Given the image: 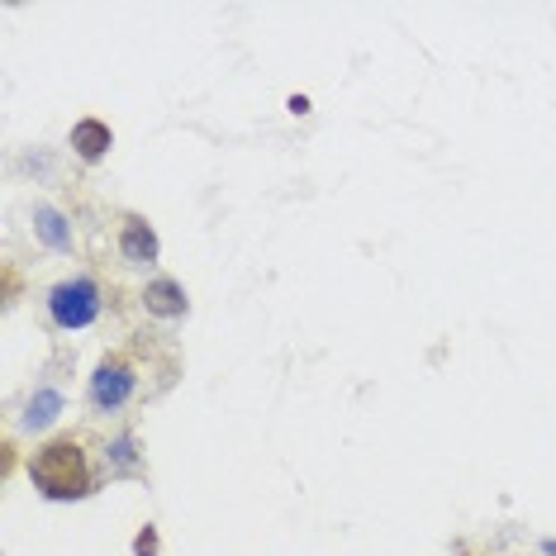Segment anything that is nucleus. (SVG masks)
Segmentation results:
<instances>
[{
	"label": "nucleus",
	"instance_id": "nucleus-1",
	"mask_svg": "<svg viewBox=\"0 0 556 556\" xmlns=\"http://www.w3.org/2000/svg\"><path fill=\"white\" fill-rule=\"evenodd\" d=\"M29 476H34V485H39L48 500L91 495V466H86V452H81V442L72 433L43 442V447L29 457Z\"/></svg>",
	"mask_w": 556,
	"mask_h": 556
},
{
	"label": "nucleus",
	"instance_id": "nucleus-2",
	"mask_svg": "<svg viewBox=\"0 0 556 556\" xmlns=\"http://www.w3.org/2000/svg\"><path fill=\"white\" fill-rule=\"evenodd\" d=\"M134 390H138V366L129 352H105L96 366V376H91V404L100 414H115L124 409V404L134 400Z\"/></svg>",
	"mask_w": 556,
	"mask_h": 556
},
{
	"label": "nucleus",
	"instance_id": "nucleus-3",
	"mask_svg": "<svg viewBox=\"0 0 556 556\" xmlns=\"http://www.w3.org/2000/svg\"><path fill=\"white\" fill-rule=\"evenodd\" d=\"M48 309H53L58 328H86L100 314V286L91 276H72V281H58L53 295H48Z\"/></svg>",
	"mask_w": 556,
	"mask_h": 556
},
{
	"label": "nucleus",
	"instance_id": "nucleus-4",
	"mask_svg": "<svg viewBox=\"0 0 556 556\" xmlns=\"http://www.w3.org/2000/svg\"><path fill=\"white\" fill-rule=\"evenodd\" d=\"M119 252L129 262H157V233L148 229L143 214H124L119 219Z\"/></svg>",
	"mask_w": 556,
	"mask_h": 556
},
{
	"label": "nucleus",
	"instance_id": "nucleus-5",
	"mask_svg": "<svg viewBox=\"0 0 556 556\" xmlns=\"http://www.w3.org/2000/svg\"><path fill=\"white\" fill-rule=\"evenodd\" d=\"M143 309L157 314V319H181L186 314V290L172 281V276H157V281H148L143 290Z\"/></svg>",
	"mask_w": 556,
	"mask_h": 556
},
{
	"label": "nucleus",
	"instance_id": "nucleus-6",
	"mask_svg": "<svg viewBox=\"0 0 556 556\" xmlns=\"http://www.w3.org/2000/svg\"><path fill=\"white\" fill-rule=\"evenodd\" d=\"M110 143H115V134H110V124H100V119H81L77 129H72V148H77L81 162H100L110 153Z\"/></svg>",
	"mask_w": 556,
	"mask_h": 556
},
{
	"label": "nucleus",
	"instance_id": "nucleus-7",
	"mask_svg": "<svg viewBox=\"0 0 556 556\" xmlns=\"http://www.w3.org/2000/svg\"><path fill=\"white\" fill-rule=\"evenodd\" d=\"M62 414V395L58 390H39V395L29 400V409H24V428H48Z\"/></svg>",
	"mask_w": 556,
	"mask_h": 556
},
{
	"label": "nucleus",
	"instance_id": "nucleus-8",
	"mask_svg": "<svg viewBox=\"0 0 556 556\" xmlns=\"http://www.w3.org/2000/svg\"><path fill=\"white\" fill-rule=\"evenodd\" d=\"M34 219H39V233H43V243H48V248H67V243H72V238H67V224H62V214H58V210L39 205V210H34Z\"/></svg>",
	"mask_w": 556,
	"mask_h": 556
},
{
	"label": "nucleus",
	"instance_id": "nucleus-9",
	"mask_svg": "<svg viewBox=\"0 0 556 556\" xmlns=\"http://www.w3.org/2000/svg\"><path fill=\"white\" fill-rule=\"evenodd\" d=\"M105 457H110V462H115V471H129V466H134V438H119V442H115V447H110V452H105Z\"/></svg>",
	"mask_w": 556,
	"mask_h": 556
},
{
	"label": "nucleus",
	"instance_id": "nucleus-10",
	"mask_svg": "<svg viewBox=\"0 0 556 556\" xmlns=\"http://www.w3.org/2000/svg\"><path fill=\"white\" fill-rule=\"evenodd\" d=\"M134 556H157V533L153 528H143V533L134 538Z\"/></svg>",
	"mask_w": 556,
	"mask_h": 556
}]
</instances>
